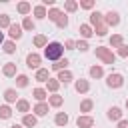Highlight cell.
Here are the masks:
<instances>
[{"instance_id": "cell-14", "label": "cell", "mask_w": 128, "mask_h": 128, "mask_svg": "<svg viewBox=\"0 0 128 128\" xmlns=\"http://www.w3.org/2000/svg\"><path fill=\"white\" fill-rule=\"evenodd\" d=\"M2 96H4V102H6V104H16V102L20 100L16 88H6V90L2 92Z\"/></svg>"}, {"instance_id": "cell-28", "label": "cell", "mask_w": 128, "mask_h": 128, "mask_svg": "<svg viewBox=\"0 0 128 128\" xmlns=\"http://www.w3.org/2000/svg\"><path fill=\"white\" fill-rule=\"evenodd\" d=\"M92 108H94V100L92 98H84L80 102V114H90Z\"/></svg>"}, {"instance_id": "cell-45", "label": "cell", "mask_w": 128, "mask_h": 128, "mask_svg": "<svg viewBox=\"0 0 128 128\" xmlns=\"http://www.w3.org/2000/svg\"><path fill=\"white\" fill-rule=\"evenodd\" d=\"M10 128H24V126H22V124H12Z\"/></svg>"}, {"instance_id": "cell-35", "label": "cell", "mask_w": 128, "mask_h": 128, "mask_svg": "<svg viewBox=\"0 0 128 128\" xmlns=\"http://www.w3.org/2000/svg\"><path fill=\"white\" fill-rule=\"evenodd\" d=\"M10 26H12L10 14H0V30H8Z\"/></svg>"}, {"instance_id": "cell-46", "label": "cell", "mask_w": 128, "mask_h": 128, "mask_svg": "<svg viewBox=\"0 0 128 128\" xmlns=\"http://www.w3.org/2000/svg\"><path fill=\"white\" fill-rule=\"evenodd\" d=\"M124 108H126V110H128V98H126V102H124Z\"/></svg>"}, {"instance_id": "cell-25", "label": "cell", "mask_w": 128, "mask_h": 128, "mask_svg": "<svg viewBox=\"0 0 128 128\" xmlns=\"http://www.w3.org/2000/svg\"><path fill=\"white\" fill-rule=\"evenodd\" d=\"M16 112H20L22 116H24V114H30V102H28L26 98H20V100L16 102Z\"/></svg>"}, {"instance_id": "cell-40", "label": "cell", "mask_w": 128, "mask_h": 128, "mask_svg": "<svg viewBox=\"0 0 128 128\" xmlns=\"http://www.w3.org/2000/svg\"><path fill=\"white\" fill-rule=\"evenodd\" d=\"M56 26H58L60 30H64V28H68V16H66V12H64V14L60 16V20L56 22Z\"/></svg>"}, {"instance_id": "cell-3", "label": "cell", "mask_w": 128, "mask_h": 128, "mask_svg": "<svg viewBox=\"0 0 128 128\" xmlns=\"http://www.w3.org/2000/svg\"><path fill=\"white\" fill-rule=\"evenodd\" d=\"M106 86H108L110 90L122 88V86H124V76H122L120 72H110V74L106 76Z\"/></svg>"}, {"instance_id": "cell-15", "label": "cell", "mask_w": 128, "mask_h": 128, "mask_svg": "<svg viewBox=\"0 0 128 128\" xmlns=\"http://www.w3.org/2000/svg\"><path fill=\"white\" fill-rule=\"evenodd\" d=\"M78 32H80V38H82V40H90V38L94 36V28H92L88 22H86V24H80V26H78Z\"/></svg>"}, {"instance_id": "cell-13", "label": "cell", "mask_w": 128, "mask_h": 128, "mask_svg": "<svg viewBox=\"0 0 128 128\" xmlns=\"http://www.w3.org/2000/svg\"><path fill=\"white\" fill-rule=\"evenodd\" d=\"M48 110H50L48 102H36V104H34V108H32V114H34L36 118H42V116H46V114H48Z\"/></svg>"}, {"instance_id": "cell-39", "label": "cell", "mask_w": 128, "mask_h": 128, "mask_svg": "<svg viewBox=\"0 0 128 128\" xmlns=\"http://www.w3.org/2000/svg\"><path fill=\"white\" fill-rule=\"evenodd\" d=\"M76 50H80V52H88L90 50V44H88V40H76Z\"/></svg>"}, {"instance_id": "cell-29", "label": "cell", "mask_w": 128, "mask_h": 128, "mask_svg": "<svg viewBox=\"0 0 128 128\" xmlns=\"http://www.w3.org/2000/svg\"><path fill=\"white\" fill-rule=\"evenodd\" d=\"M68 122H70V116H68L66 112H56V116H54V124H56V126H62V128H64Z\"/></svg>"}, {"instance_id": "cell-42", "label": "cell", "mask_w": 128, "mask_h": 128, "mask_svg": "<svg viewBox=\"0 0 128 128\" xmlns=\"http://www.w3.org/2000/svg\"><path fill=\"white\" fill-rule=\"evenodd\" d=\"M64 50H76V40L68 38V40L64 42Z\"/></svg>"}, {"instance_id": "cell-22", "label": "cell", "mask_w": 128, "mask_h": 128, "mask_svg": "<svg viewBox=\"0 0 128 128\" xmlns=\"http://www.w3.org/2000/svg\"><path fill=\"white\" fill-rule=\"evenodd\" d=\"M56 78H58V82H60V84H64V86H66V84H70V82H74V74H72L70 70H62V72H58V76H56Z\"/></svg>"}, {"instance_id": "cell-30", "label": "cell", "mask_w": 128, "mask_h": 128, "mask_svg": "<svg viewBox=\"0 0 128 128\" xmlns=\"http://www.w3.org/2000/svg\"><path fill=\"white\" fill-rule=\"evenodd\" d=\"M32 44H34L36 48H46V46H48V38H46V34H36V36L32 38Z\"/></svg>"}, {"instance_id": "cell-24", "label": "cell", "mask_w": 128, "mask_h": 128, "mask_svg": "<svg viewBox=\"0 0 128 128\" xmlns=\"http://www.w3.org/2000/svg\"><path fill=\"white\" fill-rule=\"evenodd\" d=\"M20 124H22L24 128H34V126L38 124V118L30 112V114H24V116H22V122H20Z\"/></svg>"}, {"instance_id": "cell-33", "label": "cell", "mask_w": 128, "mask_h": 128, "mask_svg": "<svg viewBox=\"0 0 128 128\" xmlns=\"http://www.w3.org/2000/svg\"><path fill=\"white\" fill-rule=\"evenodd\" d=\"M80 6H78V0H66L64 2V12L66 14H72V12H76Z\"/></svg>"}, {"instance_id": "cell-23", "label": "cell", "mask_w": 128, "mask_h": 128, "mask_svg": "<svg viewBox=\"0 0 128 128\" xmlns=\"http://www.w3.org/2000/svg\"><path fill=\"white\" fill-rule=\"evenodd\" d=\"M62 104H64V96H60V94H50L48 96V106L50 108H62Z\"/></svg>"}, {"instance_id": "cell-4", "label": "cell", "mask_w": 128, "mask_h": 128, "mask_svg": "<svg viewBox=\"0 0 128 128\" xmlns=\"http://www.w3.org/2000/svg\"><path fill=\"white\" fill-rule=\"evenodd\" d=\"M42 58H44V56L38 54V52H28V54H26V66L36 72L38 68H42V66H40V64H42Z\"/></svg>"}, {"instance_id": "cell-1", "label": "cell", "mask_w": 128, "mask_h": 128, "mask_svg": "<svg viewBox=\"0 0 128 128\" xmlns=\"http://www.w3.org/2000/svg\"><path fill=\"white\" fill-rule=\"evenodd\" d=\"M46 60H52V62H58V60H62L64 58V44L62 42H56V40H52V42H48V46L44 48V54H42Z\"/></svg>"}, {"instance_id": "cell-44", "label": "cell", "mask_w": 128, "mask_h": 128, "mask_svg": "<svg viewBox=\"0 0 128 128\" xmlns=\"http://www.w3.org/2000/svg\"><path fill=\"white\" fill-rule=\"evenodd\" d=\"M2 44H4V32L0 30V46H2Z\"/></svg>"}, {"instance_id": "cell-41", "label": "cell", "mask_w": 128, "mask_h": 128, "mask_svg": "<svg viewBox=\"0 0 128 128\" xmlns=\"http://www.w3.org/2000/svg\"><path fill=\"white\" fill-rule=\"evenodd\" d=\"M116 56H120V58H128V46L122 44V46L116 50Z\"/></svg>"}, {"instance_id": "cell-36", "label": "cell", "mask_w": 128, "mask_h": 128, "mask_svg": "<svg viewBox=\"0 0 128 128\" xmlns=\"http://www.w3.org/2000/svg\"><path fill=\"white\" fill-rule=\"evenodd\" d=\"M28 84H30V78L26 74H18L16 76V88H26Z\"/></svg>"}, {"instance_id": "cell-26", "label": "cell", "mask_w": 128, "mask_h": 128, "mask_svg": "<svg viewBox=\"0 0 128 128\" xmlns=\"http://www.w3.org/2000/svg\"><path fill=\"white\" fill-rule=\"evenodd\" d=\"M62 14H64V10H60V8H56V6H54V8H48V16H46V18H48L50 22H54V24H56V22L60 20V16H62Z\"/></svg>"}, {"instance_id": "cell-9", "label": "cell", "mask_w": 128, "mask_h": 128, "mask_svg": "<svg viewBox=\"0 0 128 128\" xmlns=\"http://www.w3.org/2000/svg\"><path fill=\"white\" fill-rule=\"evenodd\" d=\"M2 76H6V78H16V76H18V66H16V62H6V64L2 66Z\"/></svg>"}, {"instance_id": "cell-18", "label": "cell", "mask_w": 128, "mask_h": 128, "mask_svg": "<svg viewBox=\"0 0 128 128\" xmlns=\"http://www.w3.org/2000/svg\"><path fill=\"white\" fill-rule=\"evenodd\" d=\"M60 86H62V84L58 82V78H56V76H54V78L50 76V80L46 82V86H44V88H46V92H48V94H58Z\"/></svg>"}, {"instance_id": "cell-43", "label": "cell", "mask_w": 128, "mask_h": 128, "mask_svg": "<svg viewBox=\"0 0 128 128\" xmlns=\"http://www.w3.org/2000/svg\"><path fill=\"white\" fill-rule=\"evenodd\" d=\"M116 128H128V120H126V118H122V120L116 124Z\"/></svg>"}, {"instance_id": "cell-31", "label": "cell", "mask_w": 128, "mask_h": 128, "mask_svg": "<svg viewBox=\"0 0 128 128\" xmlns=\"http://www.w3.org/2000/svg\"><path fill=\"white\" fill-rule=\"evenodd\" d=\"M108 42H110V48H116V50H118V48L124 44V36H122V34H112Z\"/></svg>"}, {"instance_id": "cell-6", "label": "cell", "mask_w": 128, "mask_h": 128, "mask_svg": "<svg viewBox=\"0 0 128 128\" xmlns=\"http://www.w3.org/2000/svg\"><path fill=\"white\" fill-rule=\"evenodd\" d=\"M106 118L110 120V122H120L122 118H124V112H122V108L120 106H110L108 110H106Z\"/></svg>"}, {"instance_id": "cell-20", "label": "cell", "mask_w": 128, "mask_h": 128, "mask_svg": "<svg viewBox=\"0 0 128 128\" xmlns=\"http://www.w3.org/2000/svg\"><path fill=\"white\" fill-rule=\"evenodd\" d=\"M34 80H36V82H44V84H46V82L50 80V70H48V68H38V70L34 72Z\"/></svg>"}, {"instance_id": "cell-8", "label": "cell", "mask_w": 128, "mask_h": 128, "mask_svg": "<svg viewBox=\"0 0 128 128\" xmlns=\"http://www.w3.org/2000/svg\"><path fill=\"white\" fill-rule=\"evenodd\" d=\"M88 24H90L92 28H96L98 24H104V12H100V10H92L90 16H88Z\"/></svg>"}, {"instance_id": "cell-21", "label": "cell", "mask_w": 128, "mask_h": 128, "mask_svg": "<svg viewBox=\"0 0 128 128\" xmlns=\"http://www.w3.org/2000/svg\"><path fill=\"white\" fill-rule=\"evenodd\" d=\"M68 64H70V60H68V58H62V60H58V62L50 64V70L58 74V72H62V70H68Z\"/></svg>"}, {"instance_id": "cell-12", "label": "cell", "mask_w": 128, "mask_h": 128, "mask_svg": "<svg viewBox=\"0 0 128 128\" xmlns=\"http://www.w3.org/2000/svg\"><path fill=\"white\" fill-rule=\"evenodd\" d=\"M88 74H90V78H94V80H100V78H104V76H106V72H104V66H102V64H92V66L88 68Z\"/></svg>"}, {"instance_id": "cell-16", "label": "cell", "mask_w": 128, "mask_h": 128, "mask_svg": "<svg viewBox=\"0 0 128 128\" xmlns=\"http://www.w3.org/2000/svg\"><path fill=\"white\" fill-rule=\"evenodd\" d=\"M32 96H34V100L36 102H48V92H46V88H42V86H36L34 90H32Z\"/></svg>"}, {"instance_id": "cell-17", "label": "cell", "mask_w": 128, "mask_h": 128, "mask_svg": "<svg viewBox=\"0 0 128 128\" xmlns=\"http://www.w3.org/2000/svg\"><path fill=\"white\" fill-rule=\"evenodd\" d=\"M32 14H34V20H44V18L48 16V8H46L44 4H36V6L32 8Z\"/></svg>"}, {"instance_id": "cell-5", "label": "cell", "mask_w": 128, "mask_h": 128, "mask_svg": "<svg viewBox=\"0 0 128 128\" xmlns=\"http://www.w3.org/2000/svg\"><path fill=\"white\" fill-rule=\"evenodd\" d=\"M104 24H106L108 28H116V26L120 24V14H118L116 10H108V12H104Z\"/></svg>"}, {"instance_id": "cell-37", "label": "cell", "mask_w": 128, "mask_h": 128, "mask_svg": "<svg viewBox=\"0 0 128 128\" xmlns=\"http://www.w3.org/2000/svg\"><path fill=\"white\" fill-rule=\"evenodd\" d=\"M78 6H80L82 10H90V12H92V10H94V6H96V2H94V0H80V2H78Z\"/></svg>"}, {"instance_id": "cell-34", "label": "cell", "mask_w": 128, "mask_h": 128, "mask_svg": "<svg viewBox=\"0 0 128 128\" xmlns=\"http://www.w3.org/2000/svg\"><path fill=\"white\" fill-rule=\"evenodd\" d=\"M2 52H4V54H14V52H16V42H12V40H4V44H2Z\"/></svg>"}, {"instance_id": "cell-2", "label": "cell", "mask_w": 128, "mask_h": 128, "mask_svg": "<svg viewBox=\"0 0 128 128\" xmlns=\"http://www.w3.org/2000/svg\"><path fill=\"white\" fill-rule=\"evenodd\" d=\"M94 54H96V58L102 60L104 64H110V66H112V64L116 62V54L112 52L110 46H96V48H94Z\"/></svg>"}, {"instance_id": "cell-27", "label": "cell", "mask_w": 128, "mask_h": 128, "mask_svg": "<svg viewBox=\"0 0 128 128\" xmlns=\"http://www.w3.org/2000/svg\"><path fill=\"white\" fill-rule=\"evenodd\" d=\"M34 28H36V20H34L32 16H24V18H22V30L34 32Z\"/></svg>"}, {"instance_id": "cell-19", "label": "cell", "mask_w": 128, "mask_h": 128, "mask_svg": "<svg viewBox=\"0 0 128 128\" xmlns=\"http://www.w3.org/2000/svg\"><path fill=\"white\" fill-rule=\"evenodd\" d=\"M32 4L28 2V0H20L18 4H16V10H18V14H22V16H28L30 12H32Z\"/></svg>"}, {"instance_id": "cell-11", "label": "cell", "mask_w": 128, "mask_h": 128, "mask_svg": "<svg viewBox=\"0 0 128 128\" xmlns=\"http://www.w3.org/2000/svg\"><path fill=\"white\" fill-rule=\"evenodd\" d=\"M76 126L78 128H94V118L90 114H80L76 118Z\"/></svg>"}, {"instance_id": "cell-38", "label": "cell", "mask_w": 128, "mask_h": 128, "mask_svg": "<svg viewBox=\"0 0 128 128\" xmlns=\"http://www.w3.org/2000/svg\"><path fill=\"white\" fill-rule=\"evenodd\" d=\"M108 30H110V28H108L106 24H98V26L94 28V34H96V36H100V38H104V36L108 34Z\"/></svg>"}, {"instance_id": "cell-10", "label": "cell", "mask_w": 128, "mask_h": 128, "mask_svg": "<svg viewBox=\"0 0 128 128\" xmlns=\"http://www.w3.org/2000/svg\"><path fill=\"white\" fill-rule=\"evenodd\" d=\"M74 90H76L78 94H88V92H90V80H86V78L74 80Z\"/></svg>"}, {"instance_id": "cell-7", "label": "cell", "mask_w": 128, "mask_h": 128, "mask_svg": "<svg viewBox=\"0 0 128 128\" xmlns=\"http://www.w3.org/2000/svg\"><path fill=\"white\" fill-rule=\"evenodd\" d=\"M22 34H24V30H22V24H14L12 22V26L8 28V40H12V42H16V40H20L22 38Z\"/></svg>"}, {"instance_id": "cell-32", "label": "cell", "mask_w": 128, "mask_h": 128, "mask_svg": "<svg viewBox=\"0 0 128 128\" xmlns=\"http://www.w3.org/2000/svg\"><path fill=\"white\" fill-rule=\"evenodd\" d=\"M12 108H10V104H0V120H10L12 118Z\"/></svg>"}]
</instances>
